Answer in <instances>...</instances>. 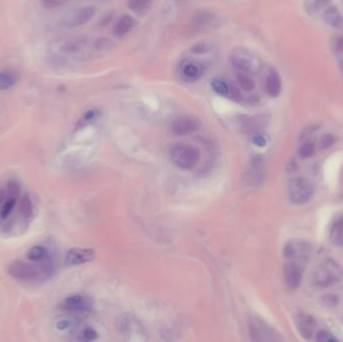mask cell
<instances>
[{"label":"cell","mask_w":343,"mask_h":342,"mask_svg":"<svg viewBox=\"0 0 343 342\" xmlns=\"http://www.w3.org/2000/svg\"><path fill=\"white\" fill-rule=\"evenodd\" d=\"M265 90L266 93L273 98H276L279 96L281 92V80L279 76L276 73H270L269 76L266 79L265 84Z\"/></svg>","instance_id":"obj_20"},{"label":"cell","mask_w":343,"mask_h":342,"mask_svg":"<svg viewBox=\"0 0 343 342\" xmlns=\"http://www.w3.org/2000/svg\"><path fill=\"white\" fill-rule=\"evenodd\" d=\"M16 202L17 200L15 199H12L10 198L3 206L2 208V211H0V216H2V218H8L10 216V214L13 212L14 208H15V205H16Z\"/></svg>","instance_id":"obj_33"},{"label":"cell","mask_w":343,"mask_h":342,"mask_svg":"<svg viewBox=\"0 0 343 342\" xmlns=\"http://www.w3.org/2000/svg\"><path fill=\"white\" fill-rule=\"evenodd\" d=\"M215 45L211 42H201L191 48V53L194 55H207L214 51Z\"/></svg>","instance_id":"obj_28"},{"label":"cell","mask_w":343,"mask_h":342,"mask_svg":"<svg viewBox=\"0 0 343 342\" xmlns=\"http://www.w3.org/2000/svg\"><path fill=\"white\" fill-rule=\"evenodd\" d=\"M329 2H330V0H316V4H317V6H318V8L320 10V9L324 8L325 6H327Z\"/></svg>","instance_id":"obj_41"},{"label":"cell","mask_w":343,"mask_h":342,"mask_svg":"<svg viewBox=\"0 0 343 342\" xmlns=\"http://www.w3.org/2000/svg\"><path fill=\"white\" fill-rule=\"evenodd\" d=\"M91 301L82 295H73L65 301V307L74 312H86L91 309Z\"/></svg>","instance_id":"obj_17"},{"label":"cell","mask_w":343,"mask_h":342,"mask_svg":"<svg viewBox=\"0 0 343 342\" xmlns=\"http://www.w3.org/2000/svg\"><path fill=\"white\" fill-rule=\"evenodd\" d=\"M201 128V122L191 116H183L176 119L172 124V132L176 136H187L197 132Z\"/></svg>","instance_id":"obj_10"},{"label":"cell","mask_w":343,"mask_h":342,"mask_svg":"<svg viewBox=\"0 0 343 342\" xmlns=\"http://www.w3.org/2000/svg\"><path fill=\"white\" fill-rule=\"evenodd\" d=\"M253 143L258 147H264L266 145V139L261 135H256L253 137Z\"/></svg>","instance_id":"obj_40"},{"label":"cell","mask_w":343,"mask_h":342,"mask_svg":"<svg viewBox=\"0 0 343 342\" xmlns=\"http://www.w3.org/2000/svg\"><path fill=\"white\" fill-rule=\"evenodd\" d=\"M323 302L328 306H334L338 303V297L330 294V295H327L323 298Z\"/></svg>","instance_id":"obj_39"},{"label":"cell","mask_w":343,"mask_h":342,"mask_svg":"<svg viewBox=\"0 0 343 342\" xmlns=\"http://www.w3.org/2000/svg\"><path fill=\"white\" fill-rule=\"evenodd\" d=\"M83 338L85 340H88V341H93L95 339H97L98 337V333L97 331H95L93 328H87L83 331Z\"/></svg>","instance_id":"obj_37"},{"label":"cell","mask_w":343,"mask_h":342,"mask_svg":"<svg viewBox=\"0 0 343 342\" xmlns=\"http://www.w3.org/2000/svg\"><path fill=\"white\" fill-rule=\"evenodd\" d=\"M69 0H42V4L46 9L52 10L65 5Z\"/></svg>","instance_id":"obj_36"},{"label":"cell","mask_w":343,"mask_h":342,"mask_svg":"<svg viewBox=\"0 0 343 342\" xmlns=\"http://www.w3.org/2000/svg\"><path fill=\"white\" fill-rule=\"evenodd\" d=\"M303 264L295 262V261H288L284 267V280L286 286L291 289H297L302 282L303 279Z\"/></svg>","instance_id":"obj_9"},{"label":"cell","mask_w":343,"mask_h":342,"mask_svg":"<svg viewBox=\"0 0 343 342\" xmlns=\"http://www.w3.org/2000/svg\"><path fill=\"white\" fill-rule=\"evenodd\" d=\"M95 257V252L90 249H72L69 251L66 257V264L68 266L80 265L93 260Z\"/></svg>","instance_id":"obj_15"},{"label":"cell","mask_w":343,"mask_h":342,"mask_svg":"<svg viewBox=\"0 0 343 342\" xmlns=\"http://www.w3.org/2000/svg\"><path fill=\"white\" fill-rule=\"evenodd\" d=\"M335 142H336V139L333 135L326 134L319 139L318 149L319 150H326V149L330 148L331 146H333L335 144Z\"/></svg>","instance_id":"obj_31"},{"label":"cell","mask_w":343,"mask_h":342,"mask_svg":"<svg viewBox=\"0 0 343 342\" xmlns=\"http://www.w3.org/2000/svg\"><path fill=\"white\" fill-rule=\"evenodd\" d=\"M21 211L22 214L25 218L29 219L32 217L33 215V204L31 202V199L29 198V196H25L23 202H22V206H21Z\"/></svg>","instance_id":"obj_32"},{"label":"cell","mask_w":343,"mask_h":342,"mask_svg":"<svg viewBox=\"0 0 343 342\" xmlns=\"http://www.w3.org/2000/svg\"><path fill=\"white\" fill-rule=\"evenodd\" d=\"M314 192L313 183L306 178H294L288 184V197L295 205H303L309 202Z\"/></svg>","instance_id":"obj_4"},{"label":"cell","mask_w":343,"mask_h":342,"mask_svg":"<svg viewBox=\"0 0 343 342\" xmlns=\"http://www.w3.org/2000/svg\"><path fill=\"white\" fill-rule=\"evenodd\" d=\"M136 26V21L130 15L121 16L114 28V36L117 39H122L127 36Z\"/></svg>","instance_id":"obj_16"},{"label":"cell","mask_w":343,"mask_h":342,"mask_svg":"<svg viewBox=\"0 0 343 342\" xmlns=\"http://www.w3.org/2000/svg\"><path fill=\"white\" fill-rule=\"evenodd\" d=\"M20 80L18 73L14 71L0 72V91H8L14 88Z\"/></svg>","instance_id":"obj_21"},{"label":"cell","mask_w":343,"mask_h":342,"mask_svg":"<svg viewBox=\"0 0 343 342\" xmlns=\"http://www.w3.org/2000/svg\"><path fill=\"white\" fill-rule=\"evenodd\" d=\"M55 272V266L52 262V260H45V263L42 267H38L35 265H32L30 263L24 262V261H14L9 266V273L17 279L21 280H34L37 278H40L41 276H44V278H48L52 276Z\"/></svg>","instance_id":"obj_1"},{"label":"cell","mask_w":343,"mask_h":342,"mask_svg":"<svg viewBox=\"0 0 343 342\" xmlns=\"http://www.w3.org/2000/svg\"><path fill=\"white\" fill-rule=\"evenodd\" d=\"M73 326V322L70 319H61L57 322V328L59 330H67Z\"/></svg>","instance_id":"obj_38"},{"label":"cell","mask_w":343,"mask_h":342,"mask_svg":"<svg viewBox=\"0 0 343 342\" xmlns=\"http://www.w3.org/2000/svg\"><path fill=\"white\" fill-rule=\"evenodd\" d=\"M48 251L43 246H35L29 252V259L34 262H42L48 258Z\"/></svg>","instance_id":"obj_27"},{"label":"cell","mask_w":343,"mask_h":342,"mask_svg":"<svg viewBox=\"0 0 343 342\" xmlns=\"http://www.w3.org/2000/svg\"><path fill=\"white\" fill-rule=\"evenodd\" d=\"M311 245L305 241L292 240L289 241L284 248V256L288 261H295L304 264L308 261L311 254Z\"/></svg>","instance_id":"obj_7"},{"label":"cell","mask_w":343,"mask_h":342,"mask_svg":"<svg viewBox=\"0 0 343 342\" xmlns=\"http://www.w3.org/2000/svg\"><path fill=\"white\" fill-rule=\"evenodd\" d=\"M236 79H237V83L239 85V87L246 92H250L252 90H254L255 88V83L253 81V79L246 73H242L239 72L236 75Z\"/></svg>","instance_id":"obj_25"},{"label":"cell","mask_w":343,"mask_h":342,"mask_svg":"<svg viewBox=\"0 0 343 342\" xmlns=\"http://www.w3.org/2000/svg\"><path fill=\"white\" fill-rule=\"evenodd\" d=\"M20 186L17 182H10L8 185V193H9V198L18 200L20 196Z\"/></svg>","instance_id":"obj_34"},{"label":"cell","mask_w":343,"mask_h":342,"mask_svg":"<svg viewBox=\"0 0 343 342\" xmlns=\"http://www.w3.org/2000/svg\"><path fill=\"white\" fill-rule=\"evenodd\" d=\"M213 15L207 12L199 13L193 21V27L197 30H203L206 28H210L211 24L213 23Z\"/></svg>","instance_id":"obj_24"},{"label":"cell","mask_w":343,"mask_h":342,"mask_svg":"<svg viewBox=\"0 0 343 342\" xmlns=\"http://www.w3.org/2000/svg\"><path fill=\"white\" fill-rule=\"evenodd\" d=\"M299 156L303 159H308L312 157L315 153V145L311 142H305L302 144V146L299 148Z\"/></svg>","instance_id":"obj_30"},{"label":"cell","mask_w":343,"mask_h":342,"mask_svg":"<svg viewBox=\"0 0 343 342\" xmlns=\"http://www.w3.org/2000/svg\"><path fill=\"white\" fill-rule=\"evenodd\" d=\"M265 176V165L261 158H257L253 161L250 171L251 182L253 184H259L263 181Z\"/></svg>","instance_id":"obj_22"},{"label":"cell","mask_w":343,"mask_h":342,"mask_svg":"<svg viewBox=\"0 0 343 342\" xmlns=\"http://www.w3.org/2000/svg\"><path fill=\"white\" fill-rule=\"evenodd\" d=\"M230 63L239 71L246 74H257L261 70V63L249 51L236 48L229 56Z\"/></svg>","instance_id":"obj_5"},{"label":"cell","mask_w":343,"mask_h":342,"mask_svg":"<svg viewBox=\"0 0 343 342\" xmlns=\"http://www.w3.org/2000/svg\"><path fill=\"white\" fill-rule=\"evenodd\" d=\"M180 78L189 84H193L201 80L204 75V68L201 64L194 61H184L180 65Z\"/></svg>","instance_id":"obj_11"},{"label":"cell","mask_w":343,"mask_h":342,"mask_svg":"<svg viewBox=\"0 0 343 342\" xmlns=\"http://www.w3.org/2000/svg\"><path fill=\"white\" fill-rule=\"evenodd\" d=\"M96 16V9L93 7H86L75 12L67 21L66 27L69 29L81 28L89 24Z\"/></svg>","instance_id":"obj_14"},{"label":"cell","mask_w":343,"mask_h":342,"mask_svg":"<svg viewBox=\"0 0 343 342\" xmlns=\"http://www.w3.org/2000/svg\"><path fill=\"white\" fill-rule=\"evenodd\" d=\"M329 240L336 247L343 246V214L332 223L329 230Z\"/></svg>","instance_id":"obj_19"},{"label":"cell","mask_w":343,"mask_h":342,"mask_svg":"<svg viewBox=\"0 0 343 342\" xmlns=\"http://www.w3.org/2000/svg\"><path fill=\"white\" fill-rule=\"evenodd\" d=\"M211 87L213 91L222 97L228 98L235 102H240L242 100V95L240 91L230 82H227L220 78H215L212 80Z\"/></svg>","instance_id":"obj_12"},{"label":"cell","mask_w":343,"mask_h":342,"mask_svg":"<svg viewBox=\"0 0 343 342\" xmlns=\"http://www.w3.org/2000/svg\"><path fill=\"white\" fill-rule=\"evenodd\" d=\"M316 339H317V341H320V342H334V341H337V339L331 333H329V332H327L325 330H320L317 333Z\"/></svg>","instance_id":"obj_35"},{"label":"cell","mask_w":343,"mask_h":342,"mask_svg":"<svg viewBox=\"0 0 343 342\" xmlns=\"http://www.w3.org/2000/svg\"><path fill=\"white\" fill-rule=\"evenodd\" d=\"M88 44V39L84 37L68 39L60 42V46L58 47L57 52L64 56H75L84 52L87 49Z\"/></svg>","instance_id":"obj_13"},{"label":"cell","mask_w":343,"mask_h":342,"mask_svg":"<svg viewBox=\"0 0 343 342\" xmlns=\"http://www.w3.org/2000/svg\"><path fill=\"white\" fill-rule=\"evenodd\" d=\"M316 321L313 316L307 314H300L297 317V327L301 333V335L307 339L311 338L313 332L316 328Z\"/></svg>","instance_id":"obj_18"},{"label":"cell","mask_w":343,"mask_h":342,"mask_svg":"<svg viewBox=\"0 0 343 342\" xmlns=\"http://www.w3.org/2000/svg\"><path fill=\"white\" fill-rule=\"evenodd\" d=\"M249 331L251 338L255 341H279L282 337L279 333L267 324L260 317H251L249 322Z\"/></svg>","instance_id":"obj_6"},{"label":"cell","mask_w":343,"mask_h":342,"mask_svg":"<svg viewBox=\"0 0 343 342\" xmlns=\"http://www.w3.org/2000/svg\"><path fill=\"white\" fill-rule=\"evenodd\" d=\"M171 158L173 163L178 168L190 170L198 164L200 160V152L197 148L191 145L178 144L173 147L171 151Z\"/></svg>","instance_id":"obj_3"},{"label":"cell","mask_w":343,"mask_h":342,"mask_svg":"<svg viewBox=\"0 0 343 342\" xmlns=\"http://www.w3.org/2000/svg\"><path fill=\"white\" fill-rule=\"evenodd\" d=\"M324 20L327 24L333 26V27H339L342 20L341 17L339 16L338 12L336 9H329L328 11L325 12L324 14Z\"/></svg>","instance_id":"obj_29"},{"label":"cell","mask_w":343,"mask_h":342,"mask_svg":"<svg viewBox=\"0 0 343 342\" xmlns=\"http://www.w3.org/2000/svg\"><path fill=\"white\" fill-rule=\"evenodd\" d=\"M153 0H129V9L137 16L144 17L148 14Z\"/></svg>","instance_id":"obj_23"},{"label":"cell","mask_w":343,"mask_h":342,"mask_svg":"<svg viewBox=\"0 0 343 342\" xmlns=\"http://www.w3.org/2000/svg\"><path fill=\"white\" fill-rule=\"evenodd\" d=\"M336 48L338 51L343 52V39H339L336 43Z\"/></svg>","instance_id":"obj_42"},{"label":"cell","mask_w":343,"mask_h":342,"mask_svg":"<svg viewBox=\"0 0 343 342\" xmlns=\"http://www.w3.org/2000/svg\"><path fill=\"white\" fill-rule=\"evenodd\" d=\"M343 277V268L333 259L322 261L313 273V283L320 288H327L338 283Z\"/></svg>","instance_id":"obj_2"},{"label":"cell","mask_w":343,"mask_h":342,"mask_svg":"<svg viewBox=\"0 0 343 342\" xmlns=\"http://www.w3.org/2000/svg\"><path fill=\"white\" fill-rule=\"evenodd\" d=\"M101 116V112L98 109H93L88 111L83 117L82 119L79 121L78 124V128H84L87 127L88 125L93 124L96 120H98V118Z\"/></svg>","instance_id":"obj_26"},{"label":"cell","mask_w":343,"mask_h":342,"mask_svg":"<svg viewBox=\"0 0 343 342\" xmlns=\"http://www.w3.org/2000/svg\"><path fill=\"white\" fill-rule=\"evenodd\" d=\"M118 328L120 332L129 339H144L142 338V336L145 335L144 328L142 327L140 321L132 315L125 314L121 316L118 320Z\"/></svg>","instance_id":"obj_8"}]
</instances>
